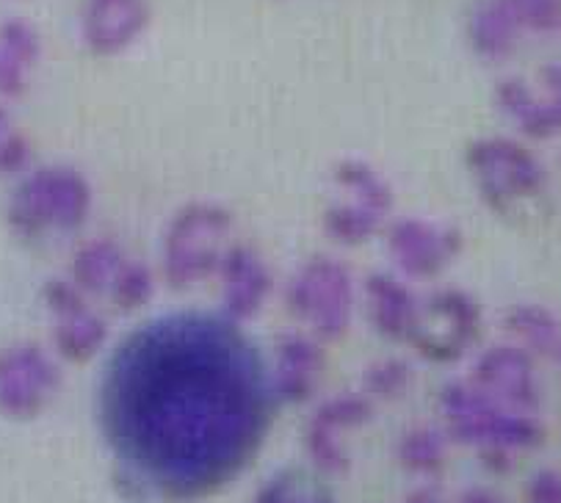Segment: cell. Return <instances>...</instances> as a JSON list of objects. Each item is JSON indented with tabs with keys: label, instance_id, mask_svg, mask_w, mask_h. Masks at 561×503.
Returning <instances> with one entry per match:
<instances>
[{
	"label": "cell",
	"instance_id": "cell-1",
	"mask_svg": "<svg viewBox=\"0 0 561 503\" xmlns=\"http://www.w3.org/2000/svg\"><path fill=\"white\" fill-rule=\"evenodd\" d=\"M274 404L266 363L241 327L208 312L145 324L116 348L100 390L116 481L134 498L210 495L255 459Z\"/></svg>",
	"mask_w": 561,
	"mask_h": 503
},
{
	"label": "cell",
	"instance_id": "cell-2",
	"mask_svg": "<svg viewBox=\"0 0 561 503\" xmlns=\"http://www.w3.org/2000/svg\"><path fill=\"white\" fill-rule=\"evenodd\" d=\"M94 192L72 167L28 169L9 197L7 221L23 241H39L50 232H76L92 216Z\"/></svg>",
	"mask_w": 561,
	"mask_h": 503
},
{
	"label": "cell",
	"instance_id": "cell-3",
	"mask_svg": "<svg viewBox=\"0 0 561 503\" xmlns=\"http://www.w3.org/2000/svg\"><path fill=\"white\" fill-rule=\"evenodd\" d=\"M230 230L232 214L221 203L197 199L174 210L161 241V274L169 288L188 290L216 277Z\"/></svg>",
	"mask_w": 561,
	"mask_h": 503
},
{
	"label": "cell",
	"instance_id": "cell-4",
	"mask_svg": "<svg viewBox=\"0 0 561 503\" xmlns=\"http://www.w3.org/2000/svg\"><path fill=\"white\" fill-rule=\"evenodd\" d=\"M440 410L446 434L465 446L528 451L542 446L545 428L528 412H515L492 401L470 382H448L440 390Z\"/></svg>",
	"mask_w": 561,
	"mask_h": 503
},
{
	"label": "cell",
	"instance_id": "cell-5",
	"mask_svg": "<svg viewBox=\"0 0 561 503\" xmlns=\"http://www.w3.org/2000/svg\"><path fill=\"white\" fill-rule=\"evenodd\" d=\"M357 305L354 274L332 255L301 263L285 285V307L321 343L341 341L348 332Z\"/></svg>",
	"mask_w": 561,
	"mask_h": 503
},
{
	"label": "cell",
	"instance_id": "cell-6",
	"mask_svg": "<svg viewBox=\"0 0 561 503\" xmlns=\"http://www.w3.org/2000/svg\"><path fill=\"white\" fill-rule=\"evenodd\" d=\"M481 203L495 214H510L517 203L537 199L548 174L539 158L523 141L506 136L476 139L465 152Z\"/></svg>",
	"mask_w": 561,
	"mask_h": 503
},
{
	"label": "cell",
	"instance_id": "cell-7",
	"mask_svg": "<svg viewBox=\"0 0 561 503\" xmlns=\"http://www.w3.org/2000/svg\"><path fill=\"white\" fill-rule=\"evenodd\" d=\"M346 199L330 205L321 216L324 236L337 247H363L370 238L379 236L393 210V188L382 172L359 158L337 161L332 172Z\"/></svg>",
	"mask_w": 561,
	"mask_h": 503
},
{
	"label": "cell",
	"instance_id": "cell-8",
	"mask_svg": "<svg viewBox=\"0 0 561 503\" xmlns=\"http://www.w3.org/2000/svg\"><path fill=\"white\" fill-rule=\"evenodd\" d=\"M481 335V307L468 290L440 288L423 296L410 343L426 363H459Z\"/></svg>",
	"mask_w": 561,
	"mask_h": 503
},
{
	"label": "cell",
	"instance_id": "cell-9",
	"mask_svg": "<svg viewBox=\"0 0 561 503\" xmlns=\"http://www.w3.org/2000/svg\"><path fill=\"white\" fill-rule=\"evenodd\" d=\"M61 388V368L39 343H12L0 348V415L34 421L50 407Z\"/></svg>",
	"mask_w": 561,
	"mask_h": 503
},
{
	"label": "cell",
	"instance_id": "cell-10",
	"mask_svg": "<svg viewBox=\"0 0 561 503\" xmlns=\"http://www.w3.org/2000/svg\"><path fill=\"white\" fill-rule=\"evenodd\" d=\"M388 258L401 279L412 283H428L440 277L465 249V236L454 225H437L428 219L393 221L388 227Z\"/></svg>",
	"mask_w": 561,
	"mask_h": 503
},
{
	"label": "cell",
	"instance_id": "cell-11",
	"mask_svg": "<svg viewBox=\"0 0 561 503\" xmlns=\"http://www.w3.org/2000/svg\"><path fill=\"white\" fill-rule=\"evenodd\" d=\"M42 301L53 316V348L65 363L83 365L108 343V324L70 279H47Z\"/></svg>",
	"mask_w": 561,
	"mask_h": 503
},
{
	"label": "cell",
	"instance_id": "cell-12",
	"mask_svg": "<svg viewBox=\"0 0 561 503\" xmlns=\"http://www.w3.org/2000/svg\"><path fill=\"white\" fill-rule=\"evenodd\" d=\"M468 382L506 410L534 415L542 404L534 354L520 343H497L486 348L476 359Z\"/></svg>",
	"mask_w": 561,
	"mask_h": 503
},
{
	"label": "cell",
	"instance_id": "cell-13",
	"mask_svg": "<svg viewBox=\"0 0 561 503\" xmlns=\"http://www.w3.org/2000/svg\"><path fill=\"white\" fill-rule=\"evenodd\" d=\"M374 415V401L365 393H343L324 401L305 428V451L313 468L324 476H343L348 457L341 437L348 428H359Z\"/></svg>",
	"mask_w": 561,
	"mask_h": 503
},
{
	"label": "cell",
	"instance_id": "cell-14",
	"mask_svg": "<svg viewBox=\"0 0 561 503\" xmlns=\"http://www.w3.org/2000/svg\"><path fill=\"white\" fill-rule=\"evenodd\" d=\"M216 277L221 283L219 316L236 327L257 319L274 290L272 268L247 243H230L225 249Z\"/></svg>",
	"mask_w": 561,
	"mask_h": 503
},
{
	"label": "cell",
	"instance_id": "cell-15",
	"mask_svg": "<svg viewBox=\"0 0 561 503\" xmlns=\"http://www.w3.org/2000/svg\"><path fill=\"white\" fill-rule=\"evenodd\" d=\"M150 20V0H83L81 42L98 58L122 56L139 45Z\"/></svg>",
	"mask_w": 561,
	"mask_h": 503
},
{
	"label": "cell",
	"instance_id": "cell-16",
	"mask_svg": "<svg viewBox=\"0 0 561 503\" xmlns=\"http://www.w3.org/2000/svg\"><path fill=\"white\" fill-rule=\"evenodd\" d=\"M545 94L531 92L523 78H504L495 87V103L526 139L548 141L561 136V67L542 70Z\"/></svg>",
	"mask_w": 561,
	"mask_h": 503
},
{
	"label": "cell",
	"instance_id": "cell-17",
	"mask_svg": "<svg viewBox=\"0 0 561 503\" xmlns=\"http://www.w3.org/2000/svg\"><path fill=\"white\" fill-rule=\"evenodd\" d=\"M327 368L324 343L310 332H285L274 343L272 376L274 399L283 404H305L316 396Z\"/></svg>",
	"mask_w": 561,
	"mask_h": 503
},
{
	"label": "cell",
	"instance_id": "cell-18",
	"mask_svg": "<svg viewBox=\"0 0 561 503\" xmlns=\"http://www.w3.org/2000/svg\"><path fill=\"white\" fill-rule=\"evenodd\" d=\"M365 312L370 330L390 343H407L417 319L421 296L401 277L388 272H374L363 283Z\"/></svg>",
	"mask_w": 561,
	"mask_h": 503
},
{
	"label": "cell",
	"instance_id": "cell-19",
	"mask_svg": "<svg viewBox=\"0 0 561 503\" xmlns=\"http://www.w3.org/2000/svg\"><path fill=\"white\" fill-rule=\"evenodd\" d=\"M520 28L512 23L501 0H479L468 20V42L484 61H506L520 45Z\"/></svg>",
	"mask_w": 561,
	"mask_h": 503
},
{
	"label": "cell",
	"instance_id": "cell-20",
	"mask_svg": "<svg viewBox=\"0 0 561 503\" xmlns=\"http://www.w3.org/2000/svg\"><path fill=\"white\" fill-rule=\"evenodd\" d=\"M125 261L128 258L122 252L119 241L108 236H94L76 249L70 263V283L87 296L108 294L111 283Z\"/></svg>",
	"mask_w": 561,
	"mask_h": 503
},
{
	"label": "cell",
	"instance_id": "cell-21",
	"mask_svg": "<svg viewBox=\"0 0 561 503\" xmlns=\"http://www.w3.org/2000/svg\"><path fill=\"white\" fill-rule=\"evenodd\" d=\"M504 327L531 354L556 357L561 346V321L542 305H515L506 310Z\"/></svg>",
	"mask_w": 561,
	"mask_h": 503
},
{
	"label": "cell",
	"instance_id": "cell-22",
	"mask_svg": "<svg viewBox=\"0 0 561 503\" xmlns=\"http://www.w3.org/2000/svg\"><path fill=\"white\" fill-rule=\"evenodd\" d=\"M401 468L410 470L412 476H437L446 465L448 457V434L432 426H415L399 439L396 446Z\"/></svg>",
	"mask_w": 561,
	"mask_h": 503
},
{
	"label": "cell",
	"instance_id": "cell-23",
	"mask_svg": "<svg viewBox=\"0 0 561 503\" xmlns=\"http://www.w3.org/2000/svg\"><path fill=\"white\" fill-rule=\"evenodd\" d=\"M156 296V272L141 261H125L116 272L114 283L108 288V299L116 310L139 312Z\"/></svg>",
	"mask_w": 561,
	"mask_h": 503
},
{
	"label": "cell",
	"instance_id": "cell-24",
	"mask_svg": "<svg viewBox=\"0 0 561 503\" xmlns=\"http://www.w3.org/2000/svg\"><path fill=\"white\" fill-rule=\"evenodd\" d=\"M255 503H335L332 492L299 470H279L257 490Z\"/></svg>",
	"mask_w": 561,
	"mask_h": 503
},
{
	"label": "cell",
	"instance_id": "cell-25",
	"mask_svg": "<svg viewBox=\"0 0 561 503\" xmlns=\"http://www.w3.org/2000/svg\"><path fill=\"white\" fill-rule=\"evenodd\" d=\"M412 385V363L401 357H385L374 359L368 368L363 370V393L370 401H388L399 399L410 390Z\"/></svg>",
	"mask_w": 561,
	"mask_h": 503
},
{
	"label": "cell",
	"instance_id": "cell-26",
	"mask_svg": "<svg viewBox=\"0 0 561 503\" xmlns=\"http://www.w3.org/2000/svg\"><path fill=\"white\" fill-rule=\"evenodd\" d=\"M520 34H559L561 0H501Z\"/></svg>",
	"mask_w": 561,
	"mask_h": 503
},
{
	"label": "cell",
	"instance_id": "cell-27",
	"mask_svg": "<svg viewBox=\"0 0 561 503\" xmlns=\"http://www.w3.org/2000/svg\"><path fill=\"white\" fill-rule=\"evenodd\" d=\"M34 161V147L23 130L14 128L12 114L0 105V178L25 174Z\"/></svg>",
	"mask_w": 561,
	"mask_h": 503
},
{
	"label": "cell",
	"instance_id": "cell-28",
	"mask_svg": "<svg viewBox=\"0 0 561 503\" xmlns=\"http://www.w3.org/2000/svg\"><path fill=\"white\" fill-rule=\"evenodd\" d=\"M0 47H7L14 58H20L28 70H34L36 61L42 58V39L36 28L25 20L12 18L0 23Z\"/></svg>",
	"mask_w": 561,
	"mask_h": 503
},
{
	"label": "cell",
	"instance_id": "cell-29",
	"mask_svg": "<svg viewBox=\"0 0 561 503\" xmlns=\"http://www.w3.org/2000/svg\"><path fill=\"white\" fill-rule=\"evenodd\" d=\"M28 67L0 47V100H20L28 92Z\"/></svg>",
	"mask_w": 561,
	"mask_h": 503
},
{
	"label": "cell",
	"instance_id": "cell-30",
	"mask_svg": "<svg viewBox=\"0 0 561 503\" xmlns=\"http://www.w3.org/2000/svg\"><path fill=\"white\" fill-rule=\"evenodd\" d=\"M528 503H561V473L559 470H539L526 484Z\"/></svg>",
	"mask_w": 561,
	"mask_h": 503
},
{
	"label": "cell",
	"instance_id": "cell-31",
	"mask_svg": "<svg viewBox=\"0 0 561 503\" xmlns=\"http://www.w3.org/2000/svg\"><path fill=\"white\" fill-rule=\"evenodd\" d=\"M479 457L481 462H484V468L495 476L510 473L512 465H515V454L504 451V448H481Z\"/></svg>",
	"mask_w": 561,
	"mask_h": 503
},
{
	"label": "cell",
	"instance_id": "cell-32",
	"mask_svg": "<svg viewBox=\"0 0 561 503\" xmlns=\"http://www.w3.org/2000/svg\"><path fill=\"white\" fill-rule=\"evenodd\" d=\"M407 503H443V492L440 487H434V484L417 487V490L407 498Z\"/></svg>",
	"mask_w": 561,
	"mask_h": 503
},
{
	"label": "cell",
	"instance_id": "cell-33",
	"mask_svg": "<svg viewBox=\"0 0 561 503\" xmlns=\"http://www.w3.org/2000/svg\"><path fill=\"white\" fill-rule=\"evenodd\" d=\"M459 503H504V498L490 490H468L462 492Z\"/></svg>",
	"mask_w": 561,
	"mask_h": 503
},
{
	"label": "cell",
	"instance_id": "cell-34",
	"mask_svg": "<svg viewBox=\"0 0 561 503\" xmlns=\"http://www.w3.org/2000/svg\"><path fill=\"white\" fill-rule=\"evenodd\" d=\"M553 359H559V363H561V346H559V352H556V357Z\"/></svg>",
	"mask_w": 561,
	"mask_h": 503
}]
</instances>
